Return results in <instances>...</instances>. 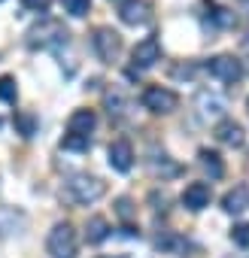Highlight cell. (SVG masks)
Wrapping results in <instances>:
<instances>
[{
    "mask_svg": "<svg viewBox=\"0 0 249 258\" xmlns=\"http://www.w3.org/2000/svg\"><path fill=\"white\" fill-rule=\"evenodd\" d=\"M106 191V182L97 179V176H88V173H73L67 182H64V195L67 201L79 204V207H88L94 201H100Z\"/></svg>",
    "mask_w": 249,
    "mask_h": 258,
    "instance_id": "1",
    "label": "cell"
},
{
    "mask_svg": "<svg viewBox=\"0 0 249 258\" xmlns=\"http://www.w3.org/2000/svg\"><path fill=\"white\" fill-rule=\"evenodd\" d=\"M67 37H70L67 28L58 19H43L28 31L25 43L31 49H61V46H67Z\"/></svg>",
    "mask_w": 249,
    "mask_h": 258,
    "instance_id": "2",
    "label": "cell"
},
{
    "mask_svg": "<svg viewBox=\"0 0 249 258\" xmlns=\"http://www.w3.org/2000/svg\"><path fill=\"white\" fill-rule=\"evenodd\" d=\"M46 249H49L52 258H76V252H79V240H76L73 225H70V222H58V225L49 231Z\"/></svg>",
    "mask_w": 249,
    "mask_h": 258,
    "instance_id": "3",
    "label": "cell"
},
{
    "mask_svg": "<svg viewBox=\"0 0 249 258\" xmlns=\"http://www.w3.org/2000/svg\"><path fill=\"white\" fill-rule=\"evenodd\" d=\"M91 49H94V55H97L103 64H112V61L121 55V37H118V31H112V28H97V31L91 34Z\"/></svg>",
    "mask_w": 249,
    "mask_h": 258,
    "instance_id": "4",
    "label": "cell"
},
{
    "mask_svg": "<svg viewBox=\"0 0 249 258\" xmlns=\"http://www.w3.org/2000/svg\"><path fill=\"white\" fill-rule=\"evenodd\" d=\"M161 61V43H158V37H146V40H140L137 46H134V52H131V70H128V76H137L140 70H149V67H155Z\"/></svg>",
    "mask_w": 249,
    "mask_h": 258,
    "instance_id": "5",
    "label": "cell"
},
{
    "mask_svg": "<svg viewBox=\"0 0 249 258\" xmlns=\"http://www.w3.org/2000/svg\"><path fill=\"white\" fill-rule=\"evenodd\" d=\"M140 103L149 109V112H173L176 109V103H179V97H176V91H170V88H164V85H146L143 88V94H140Z\"/></svg>",
    "mask_w": 249,
    "mask_h": 258,
    "instance_id": "6",
    "label": "cell"
},
{
    "mask_svg": "<svg viewBox=\"0 0 249 258\" xmlns=\"http://www.w3.org/2000/svg\"><path fill=\"white\" fill-rule=\"evenodd\" d=\"M207 70L210 76H216L219 82H237L243 76V64L234 58V55H216L207 61Z\"/></svg>",
    "mask_w": 249,
    "mask_h": 258,
    "instance_id": "7",
    "label": "cell"
},
{
    "mask_svg": "<svg viewBox=\"0 0 249 258\" xmlns=\"http://www.w3.org/2000/svg\"><path fill=\"white\" fill-rule=\"evenodd\" d=\"M216 140L219 143H225V146H231V149H240L243 143H246V131H243V124L240 121H234V118H222L219 124H216Z\"/></svg>",
    "mask_w": 249,
    "mask_h": 258,
    "instance_id": "8",
    "label": "cell"
},
{
    "mask_svg": "<svg viewBox=\"0 0 249 258\" xmlns=\"http://www.w3.org/2000/svg\"><path fill=\"white\" fill-rule=\"evenodd\" d=\"M109 167L118 173H128L134 167V146L128 140H115L109 143Z\"/></svg>",
    "mask_w": 249,
    "mask_h": 258,
    "instance_id": "9",
    "label": "cell"
},
{
    "mask_svg": "<svg viewBox=\"0 0 249 258\" xmlns=\"http://www.w3.org/2000/svg\"><path fill=\"white\" fill-rule=\"evenodd\" d=\"M118 19H121L125 25H131V28L146 25V22H149V7H146V0H121V4H118Z\"/></svg>",
    "mask_w": 249,
    "mask_h": 258,
    "instance_id": "10",
    "label": "cell"
},
{
    "mask_svg": "<svg viewBox=\"0 0 249 258\" xmlns=\"http://www.w3.org/2000/svg\"><path fill=\"white\" fill-rule=\"evenodd\" d=\"M182 207L185 210H192V213H198V210H204L207 204H210V185L207 182H189L185 188H182Z\"/></svg>",
    "mask_w": 249,
    "mask_h": 258,
    "instance_id": "11",
    "label": "cell"
},
{
    "mask_svg": "<svg viewBox=\"0 0 249 258\" xmlns=\"http://www.w3.org/2000/svg\"><path fill=\"white\" fill-rule=\"evenodd\" d=\"M222 210L225 213H231V216H240V213H246L249 210V185H234V188H228L225 191V198H222Z\"/></svg>",
    "mask_w": 249,
    "mask_h": 258,
    "instance_id": "12",
    "label": "cell"
},
{
    "mask_svg": "<svg viewBox=\"0 0 249 258\" xmlns=\"http://www.w3.org/2000/svg\"><path fill=\"white\" fill-rule=\"evenodd\" d=\"M94 124H97L94 109H76V112H70V118H67V134L88 137V134L94 131Z\"/></svg>",
    "mask_w": 249,
    "mask_h": 258,
    "instance_id": "13",
    "label": "cell"
},
{
    "mask_svg": "<svg viewBox=\"0 0 249 258\" xmlns=\"http://www.w3.org/2000/svg\"><path fill=\"white\" fill-rule=\"evenodd\" d=\"M155 249H158L161 255H179V252L189 249V240L179 237V234H173V231H164V234L155 237Z\"/></svg>",
    "mask_w": 249,
    "mask_h": 258,
    "instance_id": "14",
    "label": "cell"
},
{
    "mask_svg": "<svg viewBox=\"0 0 249 258\" xmlns=\"http://www.w3.org/2000/svg\"><path fill=\"white\" fill-rule=\"evenodd\" d=\"M198 158H201V167L210 173V179H222V176H225V161H222L219 152H213V149H201Z\"/></svg>",
    "mask_w": 249,
    "mask_h": 258,
    "instance_id": "15",
    "label": "cell"
},
{
    "mask_svg": "<svg viewBox=\"0 0 249 258\" xmlns=\"http://www.w3.org/2000/svg\"><path fill=\"white\" fill-rule=\"evenodd\" d=\"M109 234H112V228H109V222L103 216H91L88 219V225H85V240L88 243H103Z\"/></svg>",
    "mask_w": 249,
    "mask_h": 258,
    "instance_id": "16",
    "label": "cell"
},
{
    "mask_svg": "<svg viewBox=\"0 0 249 258\" xmlns=\"http://www.w3.org/2000/svg\"><path fill=\"white\" fill-rule=\"evenodd\" d=\"M13 124H16V131H19L25 140H31V137L37 134V127H40V118H37L34 112L22 109V112H16V115H13Z\"/></svg>",
    "mask_w": 249,
    "mask_h": 258,
    "instance_id": "17",
    "label": "cell"
},
{
    "mask_svg": "<svg viewBox=\"0 0 249 258\" xmlns=\"http://www.w3.org/2000/svg\"><path fill=\"white\" fill-rule=\"evenodd\" d=\"M198 106H201V115H204V118H216V115H222V109H225V103H222L216 94H207V91L198 97Z\"/></svg>",
    "mask_w": 249,
    "mask_h": 258,
    "instance_id": "18",
    "label": "cell"
},
{
    "mask_svg": "<svg viewBox=\"0 0 249 258\" xmlns=\"http://www.w3.org/2000/svg\"><path fill=\"white\" fill-rule=\"evenodd\" d=\"M16 97H19V88H16V76L4 73V76H0V100H4V103H16Z\"/></svg>",
    "mask_w": 249,
    "mask_h": 258,
    "instance_id": "19",
    "label": "cell"
},
{
    "mask_svg": "<svg viewBox=\"0 0 249 258\" xmlns=\"http://www.w3.org/2000/svg\"><path fill=\"white\" fill-rule=\"evenodd\" d=\"M61 149H67V152H88V149H91V137L67 134V137L61 140Z\"/></svg>",
    "mask_w": 249,
    "mask_h": 258,
    "instance_id": "20",
    "label": "cell"
},
{
    "mask_svg": "<svg viewBox=\"0 0 249 258\" xmlns=\"http://www.w3.org/2000/svg\"><path fill=\"white\" fill-rule=\"evenodd\" d=\"M61 7H64V13H67V16L82 19V16H88V13H91V0H61Z\"/></svg>",
    "mask_w": 249,
    "mask_h": 258,
    "instance_id": "21",
    "label": "cell"
},
{
    "mask_svg": "<svg viewBox=\"0 0 249 258\" xmlns=\"http://www.w3.org/2000/svg\"><path fill=\"white\" fill-rule=\"evenodd\" d=\"M115 213H118V219L131 228V222H134V204H131V198H118L115 201Z\"/></svg>",
    "mask_w": 249,
    "mask_h": 258,
    "instance_id": "22",
    "label": "cell"
},
{
    "mask_svg": "<svg viewBox=\"0 0 249 258\" xmlns=\"http://www.w3.org/2000/svg\"><path fill=\"white\" fill-rule=\"evenodd\" d=\"M231 240H234L237 246L249 249V222H240V225H234V228H231Z\"/></svg>",
    "mask_w": 249,
    "mask_h": 258,
    "instance_id": "23",
    "label": "cell"
},
{
    "mask_svg": "<svg viewBox=\"0 0 249 258\" xmlns=\"http://www.w3.org/2000/svg\"><path fill=\"white\" fill-rule=\"evenodd\" d=\"M210 19H213V22H216L219 28H231V25H234V16H231L228 10H222V7H213Z\"/></svg>",
    "mask_w": 249,
    "mask_h": 258,
    "instance_id": "24",
    "label": "cell"
},
{
    "mask_svg": "<svg viewBox=\"0 0 249 258\" xmlns=\"http://www.w3.org/2000/svg\"><path fill=\"white\" fill-rule=\"evenodd\" d=\"M152 170H155V173H161V176H176V173H179V167H176V164H170V161H167V155H161V161H152Z\"/></svg>",
    "mask_w": 249,
    "mask_h": 258,
    "instance_id": "25",
    "label": "cell"
},
{
    "mask_svg": "<svg viewBox=\"0 0 249 258\" xmlns=\"http://www.w3.org/2000/svg\"><path fill=\"white\" fill-rule=\"evenodd\" d=\"M49 4H52V0H22V7L25 10H34V13H46Z\"/></svg>",
    "mask_w": 249,
    "mask_h": 258,
    "instance_id": "26",
    "label": "cell"
},
{
    "mask_svg": "<svg viewBox=\"0 0 249 258\" xmlns=\"http://www.w3.org/2000/svg\"><path fill=\"white\" fill-rule=\"evenodd\" d=\"M100 258H112V255H100ZM115 258H121V255H115Z\"/></svg>",
    "mask_w": 249,
    "mask_h": 258,
    "instance_id": "27",
    "label": "cell"
},
{
    "mask_svg": "<svg viewBox=\"0 0 249 258\" xmlns=\"http://www.w3.org/2000/svg\"><path fill=\"white\" fill-rule=\"evenodd\" d=\"M246 109H249V100H246Z\"/></svg>",
    "mask_w": 249,
    "mask_h": 258,
    "instance_id": "28",
    "label": "cell"
}]
</instances>
